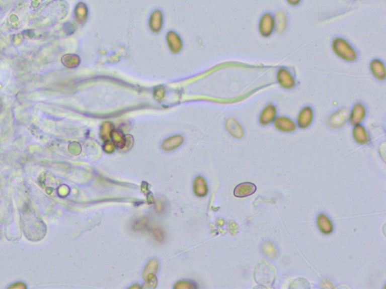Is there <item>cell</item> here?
Masks as SVG:
<instances>
[{"mask_svg":"<svg viewBox=\"0 0 386 289\" xmlns=\"http://www.w3.org/2000/svg\"><path fill=\"white\" fill-rule=\"evenodd\" d=\"M125 137H126V143H125V148H124L122 150L129 149V148L132 146L133 143H134V140H133V138L131 136L128 135L125 136Z\"/></svg>","mask_w":386,"mask_h":289,"instance_id":"f1b7e54d","label":"cell"},{"mask_svg":"<svg viewBox=\"0 0 386 289\" xmlns=\"http://www.w3.org/2000/svg\"><path fill=\"white\" fill-rule=\"evenodd\" d=\"M148 226V221L146 219H140L138 222H136L134 225V229L137 230H143Z\"/></svg>","mask_w":386,"mask_h":289,"instance_id":"484cf974","label":"cell"},{"mask_svg":"<svg viewBox=\"0 0 386 289\" xmlns=\"http://www.w3.org/2000/svg\"><path fill=\"white\" fill-rule=\"evenodd\" d=\"M287 3L291 6H297L300 4L302 0H286Z\"/></svg>","mask_w":386,"mask_h":289,"instance_id":"f546056e","label":"cell"},{"mask_svg":"<svg viewBox=\"0 0 386 289\" xmlns=\"http://www.w3.org/2000/svg\"><path fill=\"white\" fill-rule=\"evenodd\" d=\"M195 287L192 282L182 281V282H178L175 285V288H194Z\"/></svg>","mask_w":386,"mask_h":289,"instance_id":"4316f807","label":"cell"},{"mask_svg":"<svg viewBox=\"0 0 386 289\" xmlns=\"http://www.w3.org/2000/svg\"><path fill=\"white\" fill-rule=\"evenodd\" d=\"M317 225L319 231L325 235H330L334 232V227L332 220L325 213H321L318 216Z\"/></svg>","mask_w":386,"mask_h":289,"instance_id":"8fae6325","label":"cell"},{"mask_svg":"<svg viewBox=\"0 0 386 289\" xmlns=\"http://www.w3.org/2000/svg\"><path fill=\"white\" fill-rule=\"evenodd\" d=\"M274 21H275V31L278 34H284L287 27V18L286 14L282 11L276 12L274 16Z\"/></svg>","mask_w":386,"mask_h":289,"instance_id":"9a60e30c","label":"cell"},{"mask_svg":"<svg viewBox=\"0 0 386 289\" xmlns=\"http://www.w3.org/2000/svg\"><path fill=\"white\" fill-rule=\"evenodd\" d=\"M276 80L278 84L285 90H292L296 87V78L287 68H278L276 72Z\"/></svg>","mask_w":386,"mask_h":289,"instance_id":"3957f363","label":"cell"},{"mask_svg":"<svg viewBox=\"0 0 386 289\" xmlns=\"http://www.w3.org/2000/svg\"><path fill=\"white\" fill-rule=\"evenodd\" d=\"M272 123L275 129L282 133H293L297 129L296 122L287 116H277Z\"/></svg>","mask_w":386,"mask_h":289,"instance_id":"ba28073f","label":"cell"},{"mask_svg":"<svg viewBox=\"0 0 386 289\" xmlns=\"http://www.w3.org/2000/svg\"><path fill=\"white\" fill-rule=\"evenodd\" d=\"M113 125L110 122H106L103 124L101 128V137L102 140H109L111 135V132L113 131Z\"/></svg>","mask_w":386,"mask_h":289,"instance_id":"7402d4cb","label":"cell"},{"mask_svg":"<svg viewBox=\"0 0 386 289\" xmlns=\"http://www.w3.org/2000/svg\"><path fill=\"white\" fill-rule=\"evenodd\" d=\"M110 138L112 139V142L114 143L115 146L118 147L120 149H123L126 143V137L124 136L120 131H116L113 129L110 135Z\"/></svg>","mask_w":386,"mask_h":289,"instance_id":"ffe728a7","label":"cell"},{"mask_svg":"<svg viewBox=\"0 0 386 289\" xmlns=\"http://www.w3.org/2000/svg\"><path fill=\"white\" fill-rule=\"evenodd\" d=\"M372 75L377 81H384L386 78L385 65L380 59H373L370 63Z\"/></svg>","mask_w":386,"mask_h":289,"instance_id":"9c48e42d","label":"cell"},{"mask_svg":"<svg viewBox=\"0 0 386 289\" xmlns=\"http://www.w3.org/2000/svg\"><path fill=\"white\" fill-rule=\"evenodd\" d=\"M104 150H105V151H107V152H113L115 149L114 143H113L112 141H109V140H107L105 144H104Z\"/></svg>","mask_w":386,"mask_h":289,"instance_id":"83f0119b","label":"cell"},{"mask_svg":"<svg viewBox=\"0 0 386 289\" xmlns=\"http://www.w3.org/2000/svg\"><path fill=\"white\" fill-rule=\"evenodd\" d=\"M152 237L158 242H162L165 240L164 233L160 228H157L152 231Z\"/></svg>","mask_w":386,"mask_h":289,"instance_id":"d4e9b609","label":"cell"},{"mask_svg":"<svg viewBox=\"0 0 386 289\" xmlns=\"http://www.w3.org/2000/svg\"><path fill=\"white\" fill-rule=\"evenodd\" d=\"M167 42L169 48L172 52L177 54L182 50L183 42L179 35L175 32L171 31L167 35Z\"/></svg>","mask_w":386,"mask_h":289,"instance_id":"2e32d148","label":"cell"},{"mask_svg":"<svg viewBox=\"0 0 386 289\" xmlns=\"http://www.w3.org/2000/svg\"><path fill=\"white\" fill-rule=\"evenodd\" d=\"M277 115H278V109L276 106L272 103H269L266 104L262 110L259 116V123L262 126H267L274 122L275 118L277 117Z\"/></svg>","mask_w":386,"mask_h":289,"instance_id":"8992f818","label":"cell"},{"mask_svg":"<svg viewBox=\"0 0 386 289\" xmlns=\"http://www.w3.org/2000/svg\"><path fill=\"white\" fill-rule=\"evenodd\" d=\"M75 18L77 22L83 24L86 22L89 18V8L85 3H79L75 6Z\"/></svg>","mask_w":386,"mask_h":289,"instance_id":"e0dca14e","label":"cell"},{"mask_svg":"<svg viewBox=\"0 0 386 289\" xmlns=\"http://www.w3.org/2000/svg\"><path fill=\"white\" fill-rule=\"evenodd\" d=\"M163 22H164V15L161 10L157 9L151 13L149 18V27L153 33H159L161 31Z\"/></svg>","mask_w":386,"mask_h":289,"instance_id":"5bb4252c","label":"cell"},{"mask_svg":"<svg viewBox=\"0 0 386 289\" xmlns=\"http://www.w3.org/2000/svg\"><path fill=\"white\" fill-rule=\"evenodd\" d=\"M349 108H341L330 115L327 120V125L333 129H339L343 128L349 121Z\"/></svg>","mask_w":386,"mask_h":289,"instance_id":"7a4b0ae2","label":"cell"},{"mask_svg":"<svg viewBox=\"0 0 386 289\" xmlns=\"http://www.w3.org/2000/svg\"><path fill=\"white\" fill-rule=\"evenodd\" d=\"M159 262L157 260L152 259L148 263L143 271V277L146 279L149 275H155L158 270Z\"/></svg>","mask_w":386,"mask_h":289,"instance_id":"44dd1931","label":"cell"},{"mask_svg":"<svg viewBox=\"0 0 386 289\" xmlns=\"http://www.w3.org/2000/svg\"><path fill=\"white\" fill-rule=\"evenodd\" d=\"M367 116V108L362 103H356L349 113V122L352 126L361 125Z\"/></svg>","mask_w":386,"mask_h":289,"instance_id":"52a82bcc","label":"cell"},{"mask_svg":"<svg viewBox=\"0 0 386 289\" xmlns=\"http://www.w3.org/2000/svg\"><path fill=\"white\" fill-rule=\"evenodd\" d=\"M332 50L339 58L348 63H354L358 60V51L344 38L340 36L334 38Z\"/></svg>","mask_w":386,"mask_h":289,"instance_id":"6da1fadb","label":"cell"},{"mask_svg":"<svg viewBox=\"0 0 386 289\" xmlns=\"http://www.w3.org/2000/svg\"><path fill=\"white\" fill-rule=\"evenodd\" d=\"M225 129L230 135L236 139H241L245 135V131L242 125L234 118H228L225 121Z\"/></svg>","mask_w":386,"mask_h":289,"instance_id":"7c38bea8","label":"cell"},{"mask_svg":"<svg viewBox=\"0 0 386 289\" xmlns=\"http://www.w3.org/2000/svg\"><path fill=\"white\" fill-rule=\"evenodd\" d=\"M262 249H263V253H264V255L269 257V258H274L276 257V250H275L273 245H272V243H269V242L264 243L263 247H262Z\"/></svg>","mask_w":386,"mask_h":289,"instance_id":"603a6c76","label":"cell"},{"mask_svg":"<svg viewBox=\"0 0 386 289\" xmlns=\"http://www.w3.org/2000/svg\"><path fill=\"white\" fill-rule=\"evenodd\" d=\"M194 191L197 196L201 198L206 196L208 193L207 182L203 177L198 176L195 178L194 181Z\"/></svg>","mask_w":386,"mask_h":289,"instance_id":"d6986e66","label":"cell"},{"mask_svg":"<svg viewBox=\"0 0 386 289\" xmlns=\"http://www.w3.org/2000/svg\"><path fill=\"white\" fill-rule=\"evenodd\" d=\"M257 191V186L251 182H243L238 184L234 189V196L244 198L254 195Z\"/></svg>","mask_w":386,"mask_h":289,"instance_id":"4fadbf2b","label":"cell"},{"mask_svg":"<svg viewBox=\"0 0 386 289\" xmlns=\"http://www.w3.org/2000/svg\"><path fill=\"white\" fill-rule=\"evenodd\" d=\"M184 139L182 136H174V137H169V138L164 140L163 145H162V147H163V148L165 151H172V150L175 149V148L181 146V145L183 144V143H184Z\"/></svg>","mask_w":386,"mask_h":289,"instance_id":"ac0fdd59","label":"cell"},{"mask_svg":"<svg viewBox=\"0 0 386 289\" xmlns=\"http://www.w3.org/2000/svg\"><path fill=\"white\" fill-rule=\"evenodd\" d=\"M259 33L263 37L269 38L275 31L274 15L270 12H266L260 18L258 25Z\"/></svg>","mask_w":386,"mask_h":289,"instance_id":"277c9868","label":"cell"},{"mask_svg":"<svg viewBox=\"0 0 386 289\" xmlns=\"http://www.w3.org/2000/svg\"><path fill=\"white\" fill-rule=\"evenodd\" d=\"M146 283L143 285V288H155L157 285V280L155 275H149L146 278Z\"/></svg>","mask_w":386,"mask_h":289,"instance_id":"cb8c5ba5","label":"cell"},{"mask_svg":"<svg viewBox=\"0 0 386 289\" xmlns=\"http://www.w3.org/2000/svg\"><path fill=\"white\" fill-rule=\"evenodd\" d=\"M315 112L311 106H305L301 109L296 118V125L300 129H307L313 123Z\"/></svg>","mask_w":386,"mask_h":289,"instance_id":"5b68a950","label":"cell"},{"mask_svg":"<svg viewBox=\"0 0 386 289\" xmlns=\"http://www.w3.org/2000/svg\"><path fill=\"white\" fill-rule=\"evenodd\" d=\"M352 136H353L354 140L358 144L364 145L368 144L370 142V134L368 131L366 129L364 125H358L354 126L353 131H352Z\"/></svg>","mask_w":386,"mask_h":289,"instance_id":"30bf717a","label":"cell"}]
</instances>
